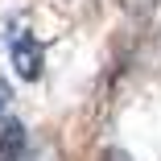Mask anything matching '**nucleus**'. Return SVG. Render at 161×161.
I'll return each mask as SVG.
<instances>
[{
    "label": "nucleus",
    "instance_id": "4",
    "mask_svg": "<svg viewBox=\"0 0 161 161\" xmlns=\"http://www.w3.org/2000/svg\"><path fill=\"white\" fill-rule=\"evenodd\" d=\"M99 161H132V157H128L124 149H103V157Z\"/></svg>",
    "mask_w": 161,
    "mask_h": 161
},
{
    "label": "nucleus",
    "instance_id": "5",
    "mask_svg": "<svg viewBox=\"0 0 161 161\" xmlns=\"http://www.w3.org/2000/svg\"><path fill=\"white\" fill-rule=\"evenodd\" d=\"M4 103H8V87L0 83V108H4Z\"/></svg>",
    "mask_w": 161,
    "mask_h": 161
},
{
    "label": "nucleus",
    "instance_id": "1",
    "mask_svg": "<svg viewBox=\"0 0 161 161\" xmlns=\"http://www.w3.org/2000/svg\"><path fill=\"white\" fill-rule=\"evenodd\" d=\"M8 54H13V66L25 83H37L42 79V46L37 37H29L25 29H13L8 33Z\"/></svg>",
    "mask_w": 161,
    "mask_h": 161
},
{
    "label": "nucleus",
    "instance_id": "2",
    "mask_svg": "<svg viewBox=\"0 0 161 161\" xmlns=\"http://www.w3.org/2000/svg\"><path fill=\"white\" fill-rule=\"evenodd\" d=\"M25 124L21 120H4V132H0V161H25Z\"/></svg>",
    "mask_w": 161,
    "mask_h": 161
},
{
    "label": "nucleus",
    "instance_id": "3",
    "mask_svg": "<svg viewBox=\"0 0 161 161\" xmlns=\"http://www.w3.org/2000/svg\"><path fill=\"white\" fill-rule=\"evenodd\" d=\"M157 4H161V0H120V8L132 17V21H149L157 13Z\"/></svg>",
    "mask_w": 161,
    "mask_h": 161
}]
</instances>
